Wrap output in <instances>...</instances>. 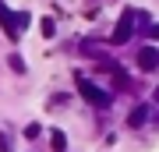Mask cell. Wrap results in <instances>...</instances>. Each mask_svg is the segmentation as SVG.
Masks as SVG:
<instances>
[{
  "label": "cell",
  "instance_id": "7a4b0ae2",
  "mask_svg": "<svg viewBox=\"0 0 159 152\" xmlns=\"http://www.w3.org/2000/svg\"><path fill=\"white\" fill-rule=\"evenodd\" d=\"M134 21H138V11H124L120 21H117V28H113V35H110V43H113V46L127 43L131 35H134Z\"/></svg>",
  "mask_w": 159,
  "mask_h": 152
},
{
  "label": "cell",
  "instance_id": "52a82bcc",
  "mask_svg": "<svg viewBox=\"0 0 159 152\" xmlns=\"http://www.w3.org/2000/svg\"><path fill=\"white\" fill-rule=\"evenodd\" d=\"M7 64H11V71H14V74H25V60H21L18 53H11V60H7Z\"/></svg>",
  "mask_w": 159,
  "mask_h": 152
},
{
  "label": "cell",
  "instance_id": "8992f818",
  "mask_svg": "<svg viewBox=\"0 0 159 152\" xmlns=\"http://www.w3.org/2000/svg\"><path fill=\"white\" fill-rule=\"evenodd\" d=\"M50 145H53V152H64V149H67V138H64V131H53V135H50Z\"/></svg>",
  "mask_w": 159,
  "mask_h": 152
},
{
  "label": "cell",
  "instance_id": "9c48e42d",
  "mask_svg": "<svg viewBox=\"0 0 159 152\" xmlns=\"http://www.w3.org/2000/svg\"><path fill=\"white\" fill-rule=\"evenodd\" d=\"M25 138H39V124H29V127H25Z\"/></svg>",
  "mask_w": 159,
  "mask_h": 152
},
{
  "label": "cell",
  "instance_id": "6da1fadb",
  "mask_svg": "<svg viewBox=\"0 0 159 152\" xmlns=\"http://www.w3.org/2000/svg\"><path fill=\"white\" fill-rule=\"evenodd\" d=\"M78 92L92 103V106H99V110H106L110 103H113V99H110V92H106V89H99L96 81H89L85 74H78Z\"/></svg>",
  "mask_w": 159,
  "mask_h": 152
},
{
  "label": "cell",
  "instance_id": "5b68a950",
  "mask_svg": "<svg viewBox=\"0 0 159 152\" xmlns=\"http://www.w3.org/2000/svg\"><path fill=\"white\" fill-rule=\"evenodd\" d=\"M145 120H148V103H138V106L127 113V127H142Z\"/></svg>",
  "mask_w": 159,
  "mask_h": 152
},
{
  "label": "cell",
  "instance_id": "ba28073f",
  "mask_svg": "<svg viewBox=\"0 0 159 152\" xmlns=\"http://www.w3.org/2000/svg\"><path fill=\"white\" fill-rule=\"evenodd\" d=\"M39 28H43V35H53V32H57V25H53V18H43V21H39Z\"/></svg>",
  "mask_w": 159,
  "mask_h": 152
},
{
  "label": "cell",
  "instance_id": "277c9868",
  "mask_svg": "<svg viewBox=\"0 0 159 152\" xmlns=\"http://www.w3.org/2000/svg\"><path fill=\"white\" fill-rule=\"evenodd\" d=\"M138 67H142V71H156L159 67V53L152 50V46H145V50L138 53Z\"/></svg>",
  "mask_w": 159,
  "mask_h": 152
},
{
  "label": "cell",
  "instance_id": "3957f363",
  "mask_svg": "<svg viewBox=\"0 0 159 152\" xmlns=\"http://www.w3.org/2000/svg\"><path fill=\"white\" fill-rule=\"evenodd\" d=\"M0 28H4V35H7V39H18V35H21V32H18V18L7 11L4 4H0Z\"/></svg>",
  "mask_w": 159,
  "mask_h": 152
}]
</instances>
